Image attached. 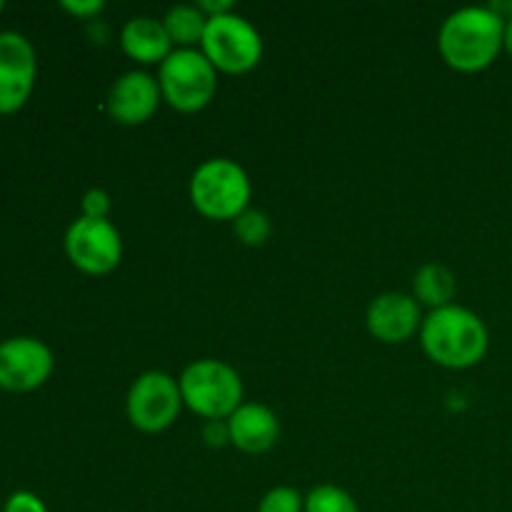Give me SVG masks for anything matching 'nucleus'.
<instances>
[{
  "label": "nucleus",
  "mask_w": 512,
  "mask_h": 512,
  "mask_svg": "<svg viewBox=\"0 0 512 512\" xmlns=\"http://www.w3.org/2000/svg\"><path fill=\"white\" fill-rule=\"evenodd\" d=\"M505 18L493 8H460L445 18L438 33V50L458 73H480L503 53Z\"/></svg>",
  "instance_id": "f257e3e1"
},
{
  "label": "nucleus",
  "mask_w": 512,
  "mask_h": 512,
  "mask_svg": "<svg viewBox=\"0 0 512 512\" xmlns=\"http://www.w3.org/2000/svg\"><path fill=\"white\" fill-rule=\"evenodd\" d=\"M420 343L435 365L448 370L475 368L488 355L490 333L478 313L463 305L430 310L420 328Z\"/></svg>",
  "instance_id": "f03ea898"
},
{
  "label": "nucleus",
  "mask_w": 512,
  "mask_h": 512,
  "mask_svg": "<svg viewBox=\"0 0 512 512\" xmlns=\"http://www.w3.org/2000/svg\"><path fill=\"white\" fill-rule=\"evenodd\" d=\"M178 385L185 408L205 420H228L243 405V380L223 360H195L183 370Z\"/></svg>",
  "instance_id": "7ed1b4c3"
},
{
  "label": "nucleus",
  "mask_w": 512,
  "mask_h": 512,
  "mask_svg": "<svg viewBox=\"0 0 512 512\" xmlns=\"http://www.w3.org/2000/svg\"><path fill=\"white\" fill-rule=\"evenodd\" d=\"M250 178L235 160L210 158L190 178V203L208 220H235L250 205Z\"/></svg>",
  "instance_id": "20e7f679"
},
{
  "label": "nucleus",
  "mask_w": 512,
  "mask_h": 512,
  "mask_svg": "<svg viewBox=\"0 0 512 512\" xmlns=\"http://www.w3.org/2000/svg\"><path fill=\"white\" fill-rule=\"evenodd\" d=\"M158 85L165 103L178 113H198L208 108L218 93V70L203 50H173L158 65Z\"/></svg>",
  "instance_id": "39448f33"
},
{
  "label": "nucleus",
  "mask_w": 512,
  "mask_h": 512,
  "mask_svg": "<svg viewBox=\"0 0 512 512\" xmlns=\"http://www.w3.org/2000/svg\"><path fill=\"white\" fill-rule=\"evenodd\" d=\"M200 50L218 73L243 75L258 68L263 60V38L250 20L238 13H228L208 18Z\"/></svg>",
  "instance_id": "423d86ee"
},
{
  "label": "nucleus",
  "mask_w": 512,
  "mask_h": 512,
  "mask_svg": "<svg viewBox=\"0 0 512 512\" xmlns=\"http://www.w3.org/2000/svg\"><path fill=\"white\" fill-rule=\"evenodd\" d=\"M180 408H183V395L178 380L163 370H150L135 378L125 400L130 425L148 435L168 430L178 420Z\"/></svg>",
  "instance_id": "0eeeda50"
},
{
  "label": "nucleus",
  "mask_w": 512,
  "mask_h": 512,
  "mask_svg": "<svg viewBox=\"0 0 512 512\" xmlns=\"http://www.w3.org/2000/svg\"><path fill=\"white\" fill-rule=\"evenodd\" d=\"M65 255L88 275H108L123 260V238L110 220H90L80 215L65 233Z\"/></svg>",
  "instance_id": "6e6552de"
},
{
  "label": "nucleus",
  "mask_w": 512,
  "mask_h": 512,
  "mask_svg": "<svg viewBox=\"0 0 512 512\" xmlns=\"http://www.w3.org/2000/svg\"><path fill=\"white\" fill-rule=\"evenodd\" d=\"M38 75L35 48L15 30L0 33V115L18 113L28 103Z\"/></svg>",
  "instance_id": "1a4fd4ad"
},
{
  "label": "nucleus",
  "mask_w": 512,
  "mask_h": 512,
  "mask_svg": "<svg viewBox=\"0 0 512 512\" xmlns=\"http://www.w3.org/2000/svg\"><path fill=\"white\" fill-rule=\"evenodd\" d=\"M53 353L38 338H10L0 343V388L28 393L53 373Z\"/></svg>",
  "instance_id": "9d476101"
},
{
  "label": "nucleus",
  "mask_w": 512,
  "mask_h": 512,
  "mask_svg": "<svg viewBox=\"0 0 512 512\" xmlns=\"http://www.w3.org/2000/svg\"><path fill=\"white\" fill-rule=\"evenodd\" d=\"M160 100L163 95H160L158 78L145 70H130L110 85L105 108L115 123L133 128V125H143L153 118Z\"/></svg>",
  "instance_id": "9b49d317"
},
{
  "label": "nucleus",
  "mask_w": 512,
  "mask_h": 512,
  "mask_svg": "<svg viewBox=\"0 0 512 512\" xmlns=\"http://www.w3.org/2000/svg\"><path fill=\"white\" fill-rule=\"evenodd\" d=\"M370 335L380 343L398 345L413 338L423 328L420 303L413 295L405 293H383L370 303L365 315Z\"/></svg>",
  "instance_id": "f8f14e48"
},
{
  "label": "nucleus",
  "mask_w": 512,
  "mask_h": 512,
  "mask_svg": "<svg viewBox=\"0 0 512 512\" xmlns=\"http://www.w3.org/2000/svg\"><path fill=\"white\" fill-rule=\"evenodd\" d=\"M230 445L248 455L268 453L280 438V420L268 405L243 403L228 418Z\"/></svg>",
  "instance_id": "ddd939ff"
},
{
  "label": "nucleus",
  "mask_w": 512,
  "mask_h": 512,
  "mask_svg": "<svg viewBox=\"0 0 512 512\" xmlns=\"http://www.w3.org/2000/svg\"><path fill=\"white\" fill-rule=\"evenodd\" d=\"M120 48L130 60L143 65H160L175 50L163 20L150 18V15H138L123 25Z\"/></svg>",
  "instance_id": "4468645a"
},
{
  "label": "nucleus",
  "mask_w": 512,
  "mask_h": 512,
  "mask_svg": "<svg viewBox=\"0 0 512 512\" xmlns=\"http://www.w3.org/2000/svg\"><path fill=\"white\" fill-rule=\"evenodd\" d=\"M455 293H458V280L453 270L440 263H428L415 273L413 278V298L420 305L440 310L453 305Z\"/></svg>",
  "instance_id": "2eb2a0df"
},
{
  "label": "nucleus",
  "mask_w": 512,
  "mask_h": 512,
  "mask_svg": "<svg viewBox=\"0 0 512 512\" xmlns=\"http://www.w3.org/2000/svg\"><path fill=\"white\" fill-rule=\"evenodd\" d=\"M163 25L168 30L170 43H173L175 50H193L203 43L208 18H205L198 5L180 3L165 13Z\"/></svg>",
  "instance_id": "dca6fc26"
},
{
  "label": "nucleus",
  "mask_w": 512,
  "mask_h": 512,
  "mask_svg": "<svg viewBox=\"0 0 512 512\" xmlns=\"http://www.w3.org/2000/svg\"><path fill=\"white\" fill-rule=\"evenodd\" d=\"M233 230H235V238L240 240L243 245L248 248H260L270 240L273 235V223H270L268 213L263 210H253L248 208L243 215L233 220Z\"/></svg>",
  "instance_id": "f3484780"
},
{
  "label": "nucleus",
  "mask_w": 512,
  "mask_h": 512,
  "mask_svg": "<svg viewBox=\"0 0 512 512\" xmlns=\"http://www.w3.org/2000/svg\"><path fill=\"white\" fill-rule=\"evenodd\" d=\"M305 512H360L348 490L338 485H318L305 498Z\"/></svg>",
  "instance_id": "a211bd4d"
},
{
  "label": "nucleus",
  "mask_w": 512,
  "mask_h": 512,
  "mask_svg": "<svg viewBox=\"0 0 512 512\" xmlns=\"http://www.w3.org/2000/svg\"><path fill=\"white\" fill-rule=\"evenodd\" d=\"M258 512H305V498L295 488L278 485L263 495Z\"/></svg>",
  "instance_id": "6ab92c4d"
},
{
  "label": "nucleus",
  "mask_w": 512,
  "mask_h": 512,
  "mask_svg": "<svg viewBox=\"0 0 512 512\" xmlns=\"http://www.w3.org/2000/svg\"><path fill=\"white\" fill-rule=\"evenodd\" d=\"M80 208H83V218L108 220L110 208H113V200H110V195L105 193L103 188H93L83 195Z\"/></svg>",
  "instance_id": "aec40b11"
},
{
  "label": "nucleus",
  "mask_w": 512,
  "mask_h": 512,
  "mask_svg": "<svg viewBox=\"0 0 512 512\" xmlns=\"http://www.w3.org/2000/svg\"><path fill=\"white\" fill-rule=\"evenodd\" d=\"M3 512H48V508H45V503L35 493L18 490V493L10 495Z\"/></svg>",
  "instance_id": "412c9836"
},
{
  "label": "nucleus",
  "mask_w": 512,
  "mask_h": 512,
  "mask_svg": "<svg viewBox=\"0 0 512 512\" xmlns=\"http://www.w3.org/2000/svg\"><path fill=\"white\" fill-rule=\"evenodd\" d=\"M203 440L210 448H223L230 443V428L228 420H208L203 428Z\"/></svg>",
  "instance_id": "4be33fe9"
},
{
  "label": "nucleus",
  "mask_w": 512,
  "mask_h": 512,
  "mask_svg": "<svg viewBox=\"0 0 512 512\" xmlns=\"http://www.w3.org/2000/svg\"><path fill=\"white\" fill-rule=\"evenodd\" d=\"M60 8L68 10V13L75 15V18L88 20V18H93V15H98L105 5H103V0H63V3H60Z\"/></svg>",
  "instance_id": "5701e85b"
},
{
  "label": "nucleus",
  "mask_w": 512,
  "mask_h": 512,
  "mask_svg": "<svg viewBox=\"0 0 512 512\" xmlns=\"http://www.w3.org/2000/svg\"><path fill=\"white\" fill-rule=\"evenodd\" d=\"M200 10H203L205 18H220V15H228V13H235L233 3L230 0H198Z\"/></svg>",
  "instance_id": "b1692460"
},
{
  "label": "nucleus",
  "mask_w": 512,
  "mask_h": 512,
  "mask_svg": "<svg viewBox=\"0 0 512 512\" xmlns=\"http://www.w3.org/2000/svg\"><path fill=\"white\" fill-rule=\"evenodd\" d=\"M503 50L512 58V18L505 20V40H503Z\"/></svg>",
  "instance_id": "393cba45"
},
{
  "label": "nucleus",
  "mask_w": 512,
  "mask_h": 512,
  "mask_svg": "<svg viewBox=\"0 0 512 512\" xmlns=\"http://www.w3.org/2000/svg\"><path fill=\"white\" fill-rule=\"evenodd\" d=\"M3 8H5V5H3V3H0V13H3Z\"/></svg>",
  "instance_id": "a878e982"
}]
</instances>
